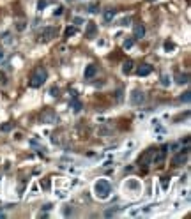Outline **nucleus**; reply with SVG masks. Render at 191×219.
Instances as JSON below:
<instances>
[{"instance_id":"nucleus-9","label":"nucleus","mask_w":191,"mask_h":219,"mask_svg":"<svg viewBox=\"0 0 191 219\" xmlns=\"http://www.w3.org/2000/svg\"><path fill=\"white\" fill-rule=\"evenodd\" d=\"M96 34H97V25L96 23H89L87 30H85V37H87V39H94Z\"/></svg>"},{"instance_id":"nucleus-1","label":"nucleus","mask_w":191,"mask_h":219,"mask_svg":"<svg viewBox=\"0 0 191 219\" xmlns=\"http://www.w3.org/2000/svg\"><path fill=\"white\" fill-rule=\"evenodd\" d=\"M94 193H96L97 198L106 200V198L110 196V193H112V184L106 180V179H101V180H97V182L94 184Z\"/></svg>"},{"instance_id":"nucleus-27","label":"nucleus","mask_w":191,"mask_h":219,"mask_svg":"<svg viewBox=\"0 0 191 219\" xmlns=\"http://www.w3.org/2000/svg\"><path fill=\"white\" fill-rule=\"evenodd\" d=\"M50 96H51V97H58V89H57V87L50 89Z\"/></svg>"},{"instance_id":"nucleus-15","label":"nucleus","mask_w":191,"mask_h":219,"mask_svg":"<svg viewBox=\"0 0 191 219\" xmlns=\"http://www.w3.org/2000/svg\"><path fill=\"white\" fill-rule=\"evenodd\" d=\"M113 18H115V9H106L104 11V21L106 23H110Z\"/></svg>"},{"instance_id":"nucleus-33","label":"nucleus","mask_w":191,"mask_h":219,"mask_svg":"<svg viewBox=\"0 0 191 219\" xmlns=\"http://www.w3.org/2000/svg\"><path fill=\"white\" fill-rule=\"evenodd\" d=\"M0 217H6V214H4V212H2V210H0Z\"/></svg>"},{"instance_id":"nucleus-10","label":"nucleus","mask_w":191,"mask_h":219,"mask_svg":"<svg viewBox=\"0 0 191 219\" xmlns=\"http://www.w3.org/2000/svg\"><path fill=\"white\" fill-rule=\"evenodd\" d=\"M96 73H97V67H96L94 64H90V65H87V69H85L83 76H85V80H90V78L96 76Z\"/></svg>"},{"instance_id":"nucleus-26","label":"nucleus","mask_w":191,"mask_h":219,"mask_svg":"<svg viewBox=\"0 0 191 219\" xmlns=\"http://www.w3.org/2000/svg\"><path fill=\"white\" fill-rule=\"evenodd\" d=\"M48 6V2H46V0H39V2H37V9L39 11H42V9H44Z\"/></svg>"},{"instance_id":"nucleus-29","label":"nucleus","mask_w":191,"mask_h":219,"mask_svg":"<svg viewBox=\"0 0 191 219\" xmlns=\"http://www.w3.org/2000/svg\"><path fill=\"white\" fill-rule=\"evenodd\" d=\"M129 21H131L129 18H124V19H120V25H122V27H127V25H129Z\"/></svg>"},{"instance_id":"nucleus-11","label":"nucleus","mask_w":191,"mask_h":219,"mask_svg":"<svg viewBox=\"0 0 191 219\" xmlns=\"http://www.w3.org/2000/svg\"><path fill=\"white\" fill-rule=\"evenodd\" d=\"M166 150H168V145H163L161 148H159V152H158V154L152 157L154 159V163H161L163 159H165V154H166Z\"/></svg>"},{"instance_id":"nucleus-5","label":"nucleus","mask_w":191,"mask_h":219,"mask_svg":"<svg viewBox=\"0 0 191 219\" xmlns=\"http://www.w3.org/2000/svg\"><path fill=\"white\" fill-rule=\"evenodd\" d=\"M55 35H57V28H53V27H46V28H42V32H41V37H42L44 42L51 41Z\"/></svg>"},{"instance_id":"nucleus-28","label":"nucleus","mask_w":191,"mask_h":219,"mask_svg":"<svg viewBox=\"0 0 191 219\" xmlns=\"http://www.w3.org/2000/svg\"><path fill=\"white\" fill-rule=\"evenodd\" d=\"M2 131H9V129H13V122H9V124H4L2 127H0Z\"/></svg>"},{"instance_id":"nucleus-3","label":"nucleus","mask_w":191,"mask_h":219,"mask_svg":"<svg viewBox=\"0 0 191 219\" xmlns=\"http://www.w3.org/2000/svg\"><path fill=\"white\" fill-rule=\"evenodd\" d=\"M188 154H189V147L184 148V152H181V154H177L174 159H172V164L174 166H182L188 163Z\"/></svg>"},{"instance_id":"nucleus-24","label":"nucleus","mask_w":191,"mask_h":219,"mask_svg":"<svg viewBox=\"0 0 191 219\" xmlns=\"http://www.w3.org/2000/svg\"><path fill=\"white\" fill-rule=\"evenodd\" d=\"M161 186H163V189H168V186H170V179H168V177H163V179H161Z\"/></svg>"},{"instance_id":"nucleus-17","label":"nucleus","mask_w":191,"mask_h":219,"mask_svg":"<svg viewBox=\"0 0 191 219\" xmlns=\"http://www.w3.org/2000/svg\"><path fill=\"white\" fill-rule=\"evenodd\" d=\"M161 85H163V87H170V85H172V78H170L168 74L161 76Z\"/></svg>"},{"instance_id":"nucleus-22","label":"nucleus","mask_w":191,"mask_h":219,"mask_svg":"<svg viewBox=\"0 0 191 219\" xmlns=\"http://www.w3.org/2000/svg\"><path fill=\"white\" fill-rule=\"evenodd\" d=\"M133 44H135V41H133V39H126V41H124V48H126V50L133 48Z\"/></svg>"},{"instance_id":"nucleus-31","label":"nucleus","mask_w":191,"mask_h":219,"mask_svg":"<svg viewBox=\"0 0 191 219\" xmlns=\"http://www.w3.org/2000/svg\"><path fill=\"white\" fill-rule=\"evenodd\" d=\"M74 23H76V25H81V23H85V21H83L80 16H76V18H74Z\"/></svg>"},{"instance_id":"nucleus-6","label":"nucleus","mask_w":191,"mask_h":219,"mask_svg":"<svg viewBox=\"0 0 191 219\" xmlns=\"http://www.w3.org/2000/svg\"><path fill=\"white\" fill-rule=\"evenodd\" d=\"M151 73H152V65H149V64H142V65H138V69H136L138 76H149Z\"/></svg>"},{"instance_id":"nucleus-30","label":"nucleus","mask_w":191,"mask_h":219,"mask_svg":"<svg viewBox=\"0 0 191 219\" xmlns=\"http://www.w3.org/2000/svg\"><path fill=\"white\" fill-rule=\"evenodd\" d=\"M62 12H64V9H62V7H57V9L53 11V14H55V16H60Z\"/></svg>"},{"instance_id":"nucleus-19","label":"nucleus","mask_w":191,"mask_h":219,"mask_svg":"<svg viewBox=\"0 0 191 219\" xmlns=\"http://www.w3.org/2000/svg\"><path fill=\"white\" fill-rule=\"evenodd\" d=\"M163 46H165L166 51H174V50H175V44H174L172 41H165V44H163Z\"/></svg>"},{"instance_id":"nucleus-12","label":"nucleus","mask_w":191,"mask_h":219,"mask_svg":"<svg viewBox=\"0 0 191 219\" xmlns=\"http://www.w3.org/2000/svg\"><path fill=\"white\" fill-rule=\"evenodd\" d=\"M69 108H73L74 112H80V110L83 108V104H81V101H80L76 96H73V99L69 101Z\"/></svg>"},{"instance_id":"nucleus-21","label":"nucleus","mask_w":191,"mask_h":219,"mask_svg":"<svg viewBox=\"0 0 191 219\" xmlns=\"http://www.w3.org/2000/svg\"><path fill=\"white\" fill-rule=\"evenodd\" d=\"M41 186H42V189L48 191V189L51 187V180H50V179H42V180H41Z\"/></svg>"},{"instance_id":"nucleus-8","label":"nucleus","mask_w":191,"mask_h":219,"mask_svg":"<svg viewBox=\"0 0 191 219\" xmlns=\"http://www.w3.org/2000/svg\"><path fill=\"white\" fill-rule=\"evenodd\" d=\"M154 152H156V150H152V148H149V150L145 152V154H143V156H142V157L138 159V163H140V164H143V166H147L149 163H151V157L154 156Z\"/></svg>"},{"instance_id":"nucleus-18","label":"nucleus","mask_w":191,"mask_h":219,"mask_svg":"<svg viewBox=\"0 0 191 219\" xmlns=\"http://www.w3.org/2000/svg\"><path fill=\"white\" fill-rule=\"evenodd\" d=\"M126 187H131V189H140V182H136V180H127V182H126Z\"/></svg>"},{"instance_id":"nucleus-7","label":"nucleus","mask_w":191,"mask_h":219,"mask_svg":"<svg viewBox=\"0 0 191 219\" xmlns=\"http://www.w3.org/2000/svg\"><path fill=\"white\" fill-rule=\"evenodd\" d=\"M133 37L135 39H143L145 37V27L142 23H136L135 28H133Z\"/></svg>"},{"instance_id":"nucleus-23","label":"nucleus","mask_w":191,"mask_h":219,"mask_svg":"<svg viewBox=\"0 0 191 219\" xmlns=\"http://www.w3.org/2000/svg\"><path fill=\"white\" fill-rule=\"evenodd\" d=\"M189 99H191V92H184V96H181L182 103H189Z\"/></svg>"},{"instance_id":"nucleus-20","label":"nucleus","mask_w":191,"mask_h":219,"mask_svg":"<svg viewBox=\"0 0 191 219\" xmlns=\"http://www.w3.org/2000/svg\"><path fill=\"white\" fill-rule=\"evenodd\" d=\"M74 34H76V27H67L66 32H64V35H66V37H71V35H74Z\"/></svg>"},{"instance_id":"nucleus-25","label":"nucleus","mask_w":191,"mask_h":219,"mask_svg":"<svg viewBox=\"0 0 191 219\" xmlns=\"http://www.w3.org/2000/svg\"><path fill=\"white\" fill-rule=\"evenodd\" d=\"M117 214V209H108L104 212V217H112V216H115Z\"/></svg>"},{"instance_id":"nucleus-16","label":"nucleus","mask_w":191,"mask_h":219,"mask_svg":"<svg viewBox=\"0 0 191 219\" xmlns=\"http://www.w3.org/2000/svg\"><path fill=\"white\" fill-rule=\"evenodd\" d=\"M188 81H189V74H188V73H184V74L179 73V74H177V83H179V85H186Z\"/></svg>"},{"instance_id":"nucleus-32","label":"nucleus","mask_w":191,"mask_h":219,"mask_svg":"<svg viewBox=\"0 0 191 219\" xmlns=\"http://www.w3.org/2000/svg\"><path fill=\"white\" fill-rule=\"evenodd\" d=\"M89 11H90L92 14H94V12H97V6H90V7H89Z\"/></svg>"},{"instance_id":"nucleus-2","label":"nucleus","mask_w":191,"mask_h":219,"mask_svg":"<svg viewBox=\"0 0 191 219\" xmlns=\"http://www.w3.org/2000/svg\"><path fill=\"white\" fill-rule=\"evenodd\" d=\"M46 78H48L46 69L44 67H37L32 73V76H30V87H32V89H39V87L46 81Z\"/></svg>"},{"instance_id":"nucleus-14","label":"nucleus","mask_w":191,"mask_h":219,"mask_svg":"<svg viewBox=\"0 0 191 219\" xmlns=\"http://www.w3.org/2000/svg\"><path fill=\"white\" fill-rule=\"evenodd\" d=\"M131 71H133V60H126L124 65H122V73L124 74H129Z\"/></svg>"},{"instance_id":"nucleus-4","label":"nucleus","mask_w":191,"mask_h":219,"mask_svg":"<svg viewBox=\"0 0 191 219\" xmlns=\"http://www.w3.org/2000/svg\"><path fill=\"white\" fill-rule=\"evenodd\" d=\"M143 101H145V96H143L142 90H133L131 92V104L133 106H140V104H143Z\"/></svg>"},{"instance_id":"nucleus-34","label":"nucleus","mask_w":191,"mask_h":219,"mask_svg":"<svg viewBox=\"0 0 191 219\" xmlns=\"http://www.w3.org/2000/svg\"><path fill=\"white\" fill-rule=\"evenodd\" d=\"M2 57H4V53H2V51H0V58H2Z\"/></svg>"},{"instance_id":"nucleus-13","label":"nucleus","mask_w":191,"mask_h":219,"mask_svg":"<svg viewBox=\"0 0 191 219\" xmlns=\"http://www.w3.org/2000/svg\"><path fill=\"white\" fill-rule=\"evenodd\" d=\"M41 120H44V122H48V124H53V122H57V115L55 113H50V112H44L41 115Z\"/></svg>"}]
</instances>
